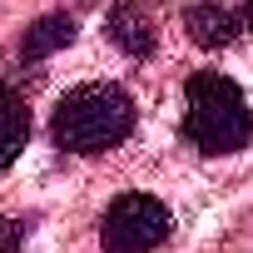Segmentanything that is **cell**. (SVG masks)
<instances>
[{"label": "cell", "mask_w": 253, "mask_h": 253, "mask_svg": "<svg viewBox=\"0 0 253 253\" xmlns=\"http://www.w3.org/2000/svg\"><path fill=\"white\" fill-rule=\"evenodd\" d=\"M50 134L70 154H104L134 134V94L124 84H75L50 119Z\"/></svg>", "instance_id": "cell-1"}, {"label": "cell", "mask_w": 253, "mask_h": 253, "mask_svg": "<svg viewBox=\"0 0 253 253\" xmlns=\"http://www.w3.org/2000/svg\"><path fill=\"white\" fill-rule=\"evenodd\" d=\"M184 139L199 154H238L253 139V109L223 70H194L184 84Z\"/></svg>", "instance_id": "cell-2"}, {"label": "cell", "mask_w": 253, "mask_h": 253, "mask_svg": "<svg viewBox=\"0 0 253 253\" xmlns=\"http://www.w3.org/2000/svg\"><path fill=\"white\" fill-rule=\"evenodd\" d=\"M174 228V213L154 194H119L99 218L104 253H154Z\"/></svg>", "instance_id": "cell-3"}, {"label": "cell", "mask_w": 253, "mask_h": 253, "mask_svg": "<svg viewBox=\"0 0 253 253\" xmlns=\"http://www.w3.org/2000/svg\"><path fill=\"white\" fill-rule=\"evenodd\" d=\"M104 30H109V40L129 55V60H149L154 45H159L154 20H149V10H144V0H119V5L109 10V20H104Z\"/></svg>", "instance_id": "cell-4"}, {"label": "cell", "mask_w": 253, "mask_h": 253, "mask_svg": "<svg viewBox=\"0 0 253 253\" xmlns=\"http://www.w3.org/2000/svg\"><path fill=\"white\" fill-rule=\"evenodd\" d=\"M184 30L199 50H223L238 40V15L223 5H189L184 10Z\"/></svg>", "instance_id": "cell-5"}, {"label": "cell", "mask_w": 253, "mask_h": 253, "mask_svg": "<svg viewBox=\"0 0 253 253\" xmlns=\"http://www.w3.org/2000/svg\"><path fill=\"white\" fill-rule=\"evenodd\" d=\"M70 40H75V20H70V15H40V20L25 30V40H20V60L35 65V60L65 50Z\"/></svg>", "instance_id": "cell-6"}, {"label": "cell", "mask_w": 253, "mask_h": 253, "mask_svg": "<svg viewBox=\"0 0 253 253\" xmlns=\"http://www.w3.org/2000/svg\"><path fill=\"white\" fill-rule=\"evenodd\" d=\"M0 134L30 139V109H25V99H20L15 84H0Z\"/></svg>", "instance_id": "cell-7"}, {"label": "cell", "mask_w": 253, "mask_h": 253, "mask_svg": "<svg viewBox=\"0 0 253 253\" xmlns=\"http://www.w3.org/2000/svg\"><path fill=\"white\" fill-rule=\"evenodd\" d=\"M25 233H30V228H25L20 218H5V213H0V253H20V248H25Z\"/></svg>", "instance_id": "cell-8"}, {"label": "cell", "mask_w": 253, "mask_h": 253, "mask_svg": "<svg viewBox=\"0 0 253 253\" xmlns=\"http://www.w3.org/2000/svg\"><path fill=\"white\" fill-rule=\"evenodd\" d=\"M20 144H25V139H10V134H0V174H5V169L15 164V154H20Z\"/></svg>", "instance_id": "cell-9"}, {"label": "cell", "mask_w": 253, "mask_h": 253, "mask_svg": "<svg viewBox=\"0 0 253 253\" xmlns=\"http://www.w3.org/2000/svg\"><path fill=\"white\" fill-rule=\"evenodd\" d=\"M243 25L253 30V0H248V5H243Z\"/></svg>", "instance_id": "cell-10"}]
</instances>
